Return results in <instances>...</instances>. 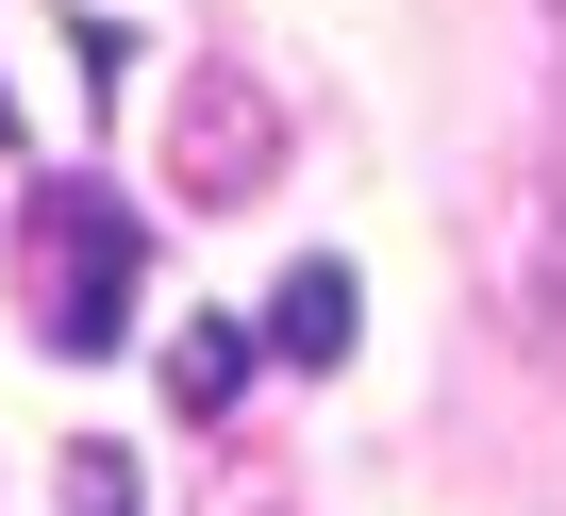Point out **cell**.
Returning a JSON list of instances; mask_svg holds the SVG:
<instances>
[{
	"label": "cell",
	"instance_id": "6da1fadb",
	"mask_svg": "<svg viewBox=\"0 0 566 516\" xmlns=\"http://www.w3.org/2000/svg\"><path fill=\"white\" fill-rule=\"evenodd\" d=\"M34 301H51V317H34L51 350H117V334H134V217H117L101 183H51V200H34Z\"/></svg>",
	"mask_w": 566,
	"mask_h": 516
},
{
	"label": "cell",
	"instance_id": "7a4b0ae2",
	"mask_svg": "<svg viewBox=\"0 0 566 516\" xmlns=\"http://www.w3.org/2000/svg\"><path fill=\"white\" fill-rule=\"evenodd\" d=\"M500 317L566 350V200H500Z\"/></svg>",
	"mask_w": 566,
	"mask_h": 516
},
{
	"label": "cell",
	"instance_id": "3957f363",
	"mask_svg": "<svg viewBox=\"0 0 566 516\" xmlns=\"http://www.w3.org/2000/svg\"><path fill=\"white\" fill-rule=\"evenodd\" d=\"M350 317H367V284L334 267V250H301V267L266 284V350L283 367H350Z\"/></svg>",
	"mask_w": 566,
	"mask_h": 516
},
{
	"label": "cell",
	"instance_id": "277c9868",
	"mask_svg": "<svg viewBox=\"0 0 566 516\" xmlns=\"http://www.w3.org/2000/svg\"><path fill=\"white\" fill-rule=\"evenodd\" d=\"M184 117H200V183H184V200H250V183H266V101H250L233 67H200Z\"/></svg>",
	"mask_w": 566,
	"mask_h": 516
},
{
	"label": "cell",
	"instance_id": "5b68a950",
	"mask_svg": "<svg viewBox=\"0 0 566 516\" xmlns=\"http://www.w3.org/2000/svg\"><path fill=\"white\" fill-rule=\"evenodd\" d=\"M233 383H250V334H233V317H184V350H167V400H184V417H217Z\"/></svg>",
	"mask_w": 566,
	"mask_h": 516
},
{
	"label": "cell",
	"instance_id": "8992f818",
	"mask_svg": "<svg viewBox=\"0 0 566 516\" xmlns=\"http://www.w3.org/2000/svg\"><path fill=\"white\" fill-rule=\"evenodd\" d=\"M67 516H134V466L117 450H67Z\"/></svg>",
	"mask_w": 566,
	"mask_h": 516
}]
</instances>
